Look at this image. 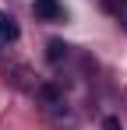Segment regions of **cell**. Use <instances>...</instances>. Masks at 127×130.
<instances>
[{"instance_id":"obj_2","label":"cell","mask_w":127,"mask_h":130,"mask_svg":"<svg viewBox=\"0 0 127 130\" xmlns=\"http://www.w3.org/2000/svg\"><path fill=\"white\" fill-rule=\"evenodd\" d=\"M21 35V28H18V21L7 14V11H0V39H7V42H14Z\"/></svg>"},{"instance_id":"obj_4","label":"cell","mask_w":127,"mask_h":130,"mask_svg":"<svg viewBox=\"0 0 127 130\" xmlns=\"http://www.w3.org/2000/svg\"><path fill=\"white\" fill-rule=\"evenodd\" d=\"M103 130H124V127H120L117 116H106V120H103Z\"/></svg>"},{"instance_id":"obj_5","label":"cell","mask_w":127,"mask_h":130,"mask_svg":"<svg viewBox=\"0 0 127 130\" xmlns=\"http://www.w3.org/2000/svg\"><path fill=\"white\" fill-rule=\"evenodd\" d=\"M117 14H120V21H124V28H127V0H120V7H117Z\"/></svg>"},{"instance_id":"obj_1","label":"cell","mask_w":127,"mask_h":130,"mask_svg":"<svg viewBox=\"0 0 127 130\" xmlns=\"http://www.w3.org/2000/svg\"><path fill=\"white\" fill-rule=\"evenodd\" d=\"M32 14L42 18V21H64V18H67V11H64L60 0H35V4H32Z\"/></svg>"},{"instance_id":"obj_3","label":"cell","mask_w":127,"mask_h":130,"mask_svg":"<svg viewBox=\"0 0 127 130\" xmlns=\"http://www.w3.org/2000/svg\"><path fill=\"white\" fill-rule=\"evenodd\" d=\"M64 53H67V46H64V42H57V39H53V42H49V60H60Z\"/></svg>"}]
</instances>
